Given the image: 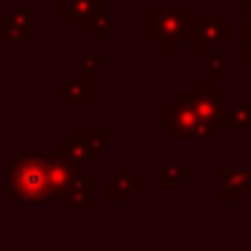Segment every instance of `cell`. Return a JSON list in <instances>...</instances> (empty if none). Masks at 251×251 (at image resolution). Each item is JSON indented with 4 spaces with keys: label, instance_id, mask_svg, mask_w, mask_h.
Segmentation results:
<instances>
[{
    "label": "cell",
    "instance_id": "cell-9",
    "mask_svg": "<svg viewBox=\"0 0 251 251\" xmlns=\"http://www.w3.org/2000/svg\"><path fill=\"white\" fill-rule=\"evenodd\" d=\"M243 62L251 65V27L246 30V38H243Z\"/></svg>",
    "mask_w": 251,
    "mask_h": 251
},
{
    "label": "cell",
    "instance_id": "cell-8",
    "mask_svg": "<svg viewBox=\"0 0 251 251\" xmlns=\"http://www.w3.org/2000/svg\"><path fill=\"white\" fill-rule=\"evenodd\" d=\"M227 125H232V127H246V125H251V108H249V105H238L235 111H229Z\"/></svg>",
    "mask_w": 251,
    "mask_h": 251
},
{
    "label": "cell",
    "instance_id": "cell-1",
    "mask_svg": "<svg viewBox=\"0 0 251 251\" xmlns=\"http://www.w3.org/2000/svg\"><path fill=\"white\" fill-rule=\"evenodd\" d=\"M11 197L14 200L41 202L57 197L54 157H14L11 159Z\"/></svg>",
    "mask_w": 251,
    "mask_h": 251
},
{
    "label": "cell",
    "instance_id": "cell-3",
    "mask_svg": "<svg viewBox=\"0 0 251 251\" xmlns=\"http://www.w3.org/2000/svg\"><path fill=\"white\" fill-rule=\"evenodd\" d=\"M195 51H213L219 44L229 41V25L224 19H200L189 33Z\"/></svg>",
    "mask_w": 251,
    "mask_h": 251
},
{
    "label": "cell",
    "instance_id": "cell-10",
    "mask_svg": "<svg viewBox=\"0 0 251 251\" xmlns=\"http://www.w3.org/2000/svg\"><path fill=\"white\" fill-rule=\"evenodd\" d=\"M246 19H249V27H251V6H249V14H246Z\"/></svg>",
    "mask_w": 251,
    "mask_h": 251
},
{
    "label": "cell",
    "instance_id": "cell-2",
    "mask_svg": "<svg viewBox=\"0 0 251 251\" xmlns=\"http://www.w3.org/2000/svg\"><path fill=\"white\" fill-rule=\"evenodd\" d=\"M189 8H149V38H159V51H176L189 38Z\"/></svg>",
    "mask_w": 251,
    "mask_h": 251
},
{
    "label": "cell",
    "instance_id": "cell-7",
    "mask_svg": "<svg viewBox=\"0 0 251 251\" xmlns=\"http://www.w3.org/2000/svg\"><path fill=\"white\" fill-rule=\"evenodd\" d=\"M229 68L224 65V57L222 54H208V78H222L227 76Z\"/></svg>",
    "mask_w": 251,
    "mask_h": 251
},
{
    "label": "cell",
    "instance_id": "cell-6",
    "mask_svg": "<svg viewBox=\"0 0 251 251\" xmlns=\"http://www.w3.org/2000/svg\"><path fill=\"white\" fill-rule=\"evenodd\" d=\"M60 92H62V100L65 103H87L89 98H92V87H81V84H76V81H65L60 87Z\"/></svg>",
    "mask_w": 251,
    "mask_h": 251
},
{
    "label": "cell",
    "instance_id": "cell-4",
    "mask_svg": "<svg viewBox=\"0 0 251 251\" xmlns=\"http://www.w3.org/2000/svg\"><path fill=\"white\" fill-rule=\"evenodd\" d=\"M62 17L73 19V27L87 30L103 19V0H60Z\"/></svg>",
    "mask_w": 251,
    "mask_h": 251
},
{
    "label": "cell",
    "instance_id": "cell-5",
    "mask_svg": "<svg viewBox=\"0 0 251 251\" xmlns=\"http://www.w3.org/2000/svg\"><path fill=\"white\" fill-rule=\"evenodd\" d=\"M71 197H73V211H92V181L76 178Z\"/></svg>",
    "mask_w": 251,
    "mask_h": 251
}]
</instances>
